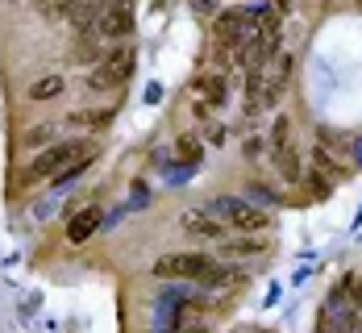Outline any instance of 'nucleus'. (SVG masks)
<instances>
[{"mask_svg":"<svg viewBox=\"0 0 362 333\" xmlns=\"http://www.w3.org/2000/svg\"><path fill=\"white\" fill-rule=\"evenodd\" d=\"M154 275L158 279H196V284H229V267H217L213 259H204V255H163V259L154 262Z\"/></svg>","mask_w":362,"mask_h":333,"instance_id":"1","label":"nucleus"},{"mask_svg":"<svg viewBox=\"0 0 362 333\" xmlns=\"http://www.w3.org/2000/svg\"><path fill=\"white\" fill-rule=\"evenodd\" d=\"M83 154H88V146H83V142H54V146H46L34 163H30L25 184H46V180L63 175V167H71L75 158H83Z\"/></svg>","mask_w":362,"mask_h":333,"instance_id":"2","label":"nucleus"},{"mask_svg":"<svg viewBox=\"0 0 362 333\" xmlns=\"http://www.w3.org/2000/svg\"><path fill=\"white\" fill-rule=\"evenodd\" d=\"M217 213L233 225V233H262V229H271L267 209H254V204H246V200H233V196H221V200H217Z\"/></svg>","mask_w":362,"mask_h":333,"instance_id":"3","label":"nucleus"},{"mask_svg":"<svg viewBox=\"0 0 362 333\" xmlns=\"http://www.w3.org/2000/svg\"><path fill=\"white\" fill-rule=\"evenodd\" d=\"M271 150H275V167L288 184H300V158L291 150V121L288 117H275V129H271Z\"/></svg>","mask_w":362,"mask_h":333,"instance_id":"4","label":"nucleus"},{"mask_svg":"<svg viewBox=\"0 0 362 333\" xmlns=\"http://www.w3.org/2000/svg\"><path fill=\"white\" fill-rule=\"evenodd\" d=\"M129 75H134V50H117V54H109V59L100 63V71L88 75V83L100 88V92H109V88H121Z\"/></svg>","mask_w":362,"mask_h":333,"instance_id":"5","label":"nucleus"},{"mask_svg":"<svg viewBox=\"0 0 362 333\" xmlns=\"http://www.w3.org/2000/svg\"><path fill=\"white\" fill-rule=\"evenodd\" d=\"M96 34L109 37V42L134 34V4L129 0H112L105 13H96Z\"/></svg>","mask_w":362,"mask_h":333,"instance_id":"6","label":"nucleus"},{"mask_svg":"<svg viewBox=\"0 0 362 333\" xmlns=\"http://www.w3.org/2000/svg\"><path fill=\"white\" fill-rule=\"evenodd\" d=\"M180 225H183L187 238H209V242H221L225 238V225L217 217H209V213H200V209H187Z\"/></svg>","mask_w":362,"mask_h":333,"instance_id":"7","label":"nucleus"},{"mask_svg":"<svg viewBox=\"0 0 362 333\" xmlns=\"http://www.w3.org/2000/svg\"><path fill=\"white\" fill-rule=\"evenodd\" d=\"M267 250V238L258 233H233V238H221V255L225 259H254Z\"/></svg>","mask_w":362,"mask_h":333,"instance_id":"8","label":"nucleus"},{"mask_svg":"<svg viewBox=\"0 0 362 333\" xmlns=\"http://www.w3.org/2000/svg\"><path fill=\"white\" fill-rule=\"evenodd\" d=\"M100 221H105V213H100V209L92 204V209H83V213H75L71 221H67V238H71L75 246H79V242H88V238H92V233L100 229Z\"/></svg>","mask_w":362,"mask_h":333,"instance_id":"9","label":"nucleus"},{"mask_svg":"<svg viewBox=\"0 0 362 333\" xmlns=\"http://www.w3.org/2000/svg\"><path fill=\"white\" fill-rule=\"evenodd\" d=\"M217 42L225 50H229V46H242V42H246V13H221Z\"/></svg>","mask_w":362,"mask_h":333,"instance_id":"10","label":"nucleus"},{"mask_svg":"<svg viewBox=\"0 0 362 333\" xmlns=\"http://www.w3.org/2000/svg\"><path fill=\"white\" fill-rule=\"evenodd\" d=\"M288 79H291V59L284 54V59L275 63V75H271V83L262 88V96H258V105H275V96L284 92V83H288Z\"/></svg>","mask_w":362,"mask_h":333,"instance_id":"11","label":"nucleus"},{"mask_svg":"<svg viewBox=\"0 0 362 333\" xmlns=\"http://www.w3.org/2000/svg\"><path fill=\"white\" fill-rule=\"evenodd\" d=\"M63 92H67V79H63V75H46V79L30 83V100H54V96H63Z\"/></svg>","mask_w":362,"mask_h":333,"instance_id":"12","label":"nucleus"},{"mask_svg":"<svg viewBox=\"0 0 362 333\" xmlns=\"http://www.w3.org/2000/svg\"><path fill=\"white\" fill-rule=\"evenodd\" d=\"M196 88L209 96V105H225V79H221V75H200Z\"/></svg>","mask_w":362,"mask_h":333,"instance_id":"13","label":"nucleus"},{"mask_svg":"<svg viewBox=\"0 0 362 333\" xmlns=\"http://www.w3.org/2000/svg\"><path fill=\"white\" fill-rule=\"evenodd\" d=\"M54 134H59L54 125H34V129L25 134V146H30V150H34V146H50V142H54Z\"/></svg>","mask_w":362,"mask_h":333,"instance_id":"14","label":"nucleus"},{"mask_svg":"<svg viewBox=\"0 0 362 333\" xmlns=\"http://www.w3.org/2000/svg\"><path fill=\"white\" fill-rule=\"evenodd\" d=\"M109 121V112H71L67 117V125H92V129H100Z\"/></svg>","mask_w":362,"mask_h":333,"instance_id":"15","label":"nucleus"},{"mask_svg":"<svg viewBox=\"0 0 362 333\" xmlns=\"http://www.w3.org/2000/svg\"><path fill=\"white\" fill-rule=\"evenodd\" d=\"M175 150H180V158H187V163H196V158H200V142H196L192 134H180Z\"/></svg>","mask_w":362,"mask_h":333,"instance_id":"16","label":"nucleus"},{"mask_svg":"<svg viewBox=\"0 0 362 333\" xmlns=\"http://www.w3.org/2000/svg\"><path fill=\"white\" fill-rule=\"evenodd\" d=\"M209 142H213V146H221V142H225V129H221V125H213V129H209Z\"/></svg>","mask_w":362,"mask_h":333,"instance_id":"17","label":"nucleus"},{"mask_svg":"<svg viewBox=\"0 0 362 333\" xmlns=\"http://www.w3.org/2000/svg\"><path fill=\"white\" fill-rule=\"evenodd\" d=\"M183 333H209V329H204V325H187Z\"/></svg>","mask_w":362,"mask_h":333,"instance_id":"18","label":"nucleus"},{"mask_svg":"<svg viewBox=\"0 0 362 333\" xmlns=\"http://www.w3.org/2000/svg\"><path fill=\"white\" fill-rule=\"evenodd\" d=\"M358 304H362V284H358Z\"/></svg>","mask_w":362,"mask_h":333,"instance_id":"19","label":"nucleus"}]
</instances>
